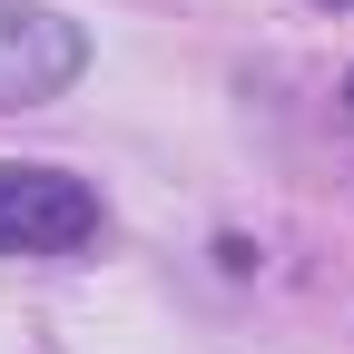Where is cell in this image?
<instances>
[{
    "label": "cell",
    "instance_id": "7a4b0ae2",
    "mask_svg": "<svg viewBox=\"0 0 354 354\" xmlns=\"http://www.w3.org/2000/svg\"><path fill=\"white\" fill-rule=\"evenodd\" d=\"M88 69V30L50 0H0V109H39Z\"/></svg>",
    "mask_w": 354,
    "mask_h": 354
},
{
    "label": "cell",
    "instance_id": "3957f363",
    "mask_svg": "<svg viewBox=\"0 0 354 354\" xmlns=\"http://www.w3.org/2000/svg\"><path fill=\"white\" fill-rule=\"evenodd\" d=\"M335 128H344V148H354V79H344V99H335Z\"/></svg>",
    "mask_w": 354,
    "mask_h": 354
},
{
    "label": "cell",
    "instance_id": "6da1fadb",
    "mask_svg": "<svg viewBox=\"0 0 354 354\" xmlns=\"http://www.w3.org/2000/svg\"><path fill=\"white\" fill-rule=\"evenodd\" d=\"M79 246H99V187L50 158H0V256L59 266Z\"/></svg>",
    "mask_w": 354,
    "mask_h": 354
}]
</instances>
